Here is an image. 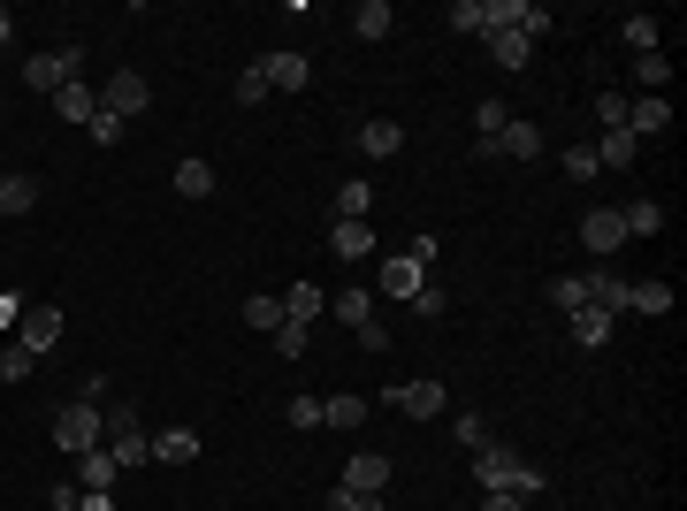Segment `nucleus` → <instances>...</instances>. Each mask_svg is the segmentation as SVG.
I'll return each mask as SVG.
<instances>
[{"mask_svg": "<svg viewBox=\"0 0 687 511\" xmlns=\"http://www.w3.org/2000/svg\"><path fill=\"white\" fill-rule=\"evenodd\" d=\"M474 481H482V489H513V497H527V504L550 489V481H542V466H527V458H519V451H505V443L474 451Z\"/></svg>", "mask_w": 687, "mask_h": 511, "instance_id": "f257e3e1", "label": "nucleus"}, {"mask_svg": "<svg viewBox=\"0 0 687 511\" xmlns=\"http://www.w3.org/2000/svg\"><path fill=\"white\" fill-rule=\"evenodd\" d=\"M54 443H61L69 458L100 451V443H108V412H100V405H85V397H69V405L54 412Z\"/></svg>", "mask_w": 687, "mask_h": 511, "instance_id": "f03ea898", "label": "nucleus"}, {"mask_svg": "<svg viewBox=\"0 0 687 511\" xmlns=\"http://www.w3.org/2000/svg\"><path fill=\"white\" fill-rule=\"evenodd\" d=\"M420 283H428V268H420L413 252H374V291H382V298H405V306H413Z\"/></svg>", "mask_w": 687, "mask_h": 511, "instance_id": "7ed1b4c3", "label": "nucleus"}, {"mask_svg": "<svg viewBox=\"0 0 687 511\" xmlns=\"http://www.w3.org/2000/svg\"><path fill=\"white\" fill-rule=\"evenodd\" d=\"M100 107H108L115 123H131V115H146V107H154V84H146L138 69H115V77L100 84Z\"/></svg>", "mask_w": 687, "mask_h": 511, "instance_id": "20e7f679", "label": "nucleus"}, {"mask_svg": "<svg viewBox=\"0 0 687 511\" xmlns=\"http://www.w3.org/2000/svg\"><path fill=\"white\" fill-rule=\"evenodd\" d=\"M260 77H268V92H306L314 84V61L299 46H275V54H260Z\"/></svg>", "mask_w": 687, "mask_h": 511, "instance_id": "39448f33", "label": "nucleus"}, {"mask_svg": "<svg viewBox=\"0 0 687 511\" xmlns=\"http://www.w3.org/2000/svg\"><path fill=\"white\" fill-rule=\"evenodd\" d=\"M581 245H588L596 260H611V252L627 245V222H619V206H588V214H581Z\"/></svg>", "mask_w": 687, "mask_h": 511, "instance_id": "423d86ee", "label": "nucleus"}, {"mask_svg": "<svg viewBox=\"0 0 687 511\" xmlns=\"http://www.w3.org/2000/svg\"><path fill=\"white\" fill-rule=\"evenodd\" d=\"M390 405H397L405 420H436V412H451V389H443V382H397Z\"/></svg>", "mask_w": 687, "mask_h": 511, "instance_id": "0eeeda50", "label": "nucleus"}, {"mask_svg": "<svg viewBox=\"0 0 687 511\" xmlns=\"http://www.w3.org/2000/svg\"><path fill=\"white\" fill-rule=\"evenodd\" d=\"M344 489H351V497H382V489H390V451H351Z\"/></svg>", "mask_w": 687, "mask_h": 511, "instance_id": "6e6552de", "label": "nucleus"}, {"mask_svg": "<svg viewBox=\"0 0 687 511\" xmlns=\"http://www.w3.org/2000/svg\"><path fill=\"white\" fill-rule=\"evenodd\" d=\"M15 343H23L31 359H38V351H54V343H61V314H54V306H23V321H15Z\"/></svg>", "mask_w": 687, "mask_h": 511, "instance_id": "1a4fd4ad", "label": "nucleus"}, {"mask_svg": "<svg viewBox=\"0 0 687 511\" xmlns=\"http://www.w3.org/2000/svg\"><path fill=\"white\" fill-rule=\"evenodd\" d=\"M581 291H588V306H604L611 321L627 314V275H611V268H588V275H581Z\"/></svg>", "mask_w": 687, "mask_h": 511, "instance_id": "9d476101", "label": "nucleus"}, {"mask_svg": "<svg viewBox=\"0 0 687 511\" xmlns=\"http://www.w3.org/2000/svg\"><path fill=\"white\" fill-rule=\"evenodd\" d=\"M565 329H573V343H581V351H604V343H611V329H619V321H611L604 306H581V314H565Z\"/></svg>", "mask_w": 687, "mask_h": 511, "instance_id": "9b49d317", "label": "nucleus"}, {"mask_svg": "<svg viewBox=\"0 0 687 511\" xmlns=\"http://www.w3.org/2000/svg\"><path fill=\"white\" fill-rule=\"evenodd\" d=\"M489 154H505V161H534V154H542V130H534L527 115H513V123L497 130V146H489Z\"/></svg>", "mask_w": 687, "mask_h": 511, "instance_id": "f8f14e48", "label": "nucleus"}, {"mask_svg": "<svg viewBox=\"0 0 687 511\" xmlns=\"http://www.w3.org/2000/svg\"><path fill=\"white\" fill-rule=\"evenodd\" d=\"M588 154H596V169H634V161H642V138H634V130H604Z\"/></svg>", "mask_w": 687, "mask_h": 511, "instance_id": "ddd939ff", "label": "nucleus"}, {"mask_svg": "<svg viewBox=\"0 0 687 511\" xmlns=\"http://www.w3.org/2000/svg\"><path fill=\"white\" fill-rule=\"evenodd\" d=\"M329 252L337 260H374V222H337L329 229Z\"/></svg>", "mask_w": 687, "mask_h": 511, "instance_id": "4468645a", "label": "nucleus"}, {"mask_svg": "<svg viewBox=\"0 0 687 511\" xmlns=\"http://www.w3.org/2000/svg\"><path fill=\"white\" fill-rule=\"evenodd\" d=\"M359 154H367V161H390V154H405V130H397L390 115H374V123L359 130Z\"/></svg>", "mask_w": 687, "mask_h": 511, "instance_id": "2eb2a0df", "label": "nucleus"}, {"mask_svg": "<svg viewBox=\"0 0 687 511\" xmlns=\"http://www.w3.org/2000/svg\"><path fill=\"white\" fill-rule=\"evenodd\" d=\"M322 314H329V298H322L314 283H291V291H283V321H299V329H314Z\"/></svg>", "mask_w": 687, "mask_h": 511, "instance_id": "dca6fc26", "label": "nucleus"}, {"mask_svg": "<svg viewBox=\"0 0 687 511\" xmlns=\"http://www.w3.org/2000/svg\"><path fill=\"white\" fill-rule=\"evenodd\" d=\"M374 206H382V198H374L367 175H351V183L337 191V222H374Z\"/></svg>", "mask_w": 687, "mask_h": 511, "instance_id": "f3484780", "label": "nucleus"}, {"mask_svg": "<svg viewBox=\"0 0 687 511\" xmlns=\"http://www.w3.org/2000/svg\"><path fill=\"white\" fill-rule=\"evenodd\" d=\"M489 61H497V69H527V61H534V38H527V31H489Z\"/></svg>", "mask_w": 687, "mask_h": 511, "instance_id": "a211bd4d", "label": "nucleus"}, {"mask_svg": "<svg viewBox=\"0 0 687 511\" xmlns=\"http://www.w3.org/2000/svg\"><path fill=\"white\" fill-rule=\"evenodd\" d=\"M351 31H359V38H390V31H397V8H390V0H359V8H351Z\"/></svg>", "mask_w": 687, "mask_h": 511, "instance_id": "6ab92c4d", "label": "nucleus"}, {"mask_svg": "<svg viewBox=\"0 0 687 511\" xmlns=\"http://www.w3.org/2000/svg\"><path fill=\"white\" fill-rule=\"evenodd\" d=\"M54 107H61V123H85V130H92L100 92H92V84H61V92H54Z\"/></svg>", "mask_w": 687, "mask_h": 511, "instance_id": "aec40b11", "label": "nucleus"}, {"mask_svg": "<svg viewBox=\"0 0 687 511\" xmlns=\"http://www.w3.org/2000/svg\"><path fill=\"white\" fill-rule=\"evenodd\" d=\"M627 314H673V283H657V275L627 283Z\"/></svg>", "mask_w": 687, "mask_h": 511, "instance_id": "412c9836", "label": "nucleus"}, {"mask_svg": "<svg viewBox=\"0 0 687 511\" xmlns=\"http://www.w3.org/2000/svg\"><path fill=\"white\" fill-rule=\"evenodd\" d=\"M115 474H123V466H115V458H108V443H100V451H85V458H77V474H69V481H77V489H115Z\"/></svg>", "mask_w": 687, "mask_h": 511, "instance_id": "4be33fe9", "label": "nucleus"}, {"mask_svg": "<svg viewBox=\"0 0 687 511\" xmlns=\"http://www.w3.org/2000/svg\"><path fill=\"white\" fill-rule=\"evenodd\" d=\"M329 314H337L344 329H367V321H382V314H374V298H367L359 283H351V291H337V298H329Z\"/></svg>", "mask_w": 687, "mask_h": 511, "instance_id": "5701e85b", "label": "nucleus"}, {"mask_svg": "<svg viewBox=\"0 0 687 511\" xmlns=\"http://www.w3.org/2000/svg\"><path fill=\"white\" fill-rule=\"evenodd\" d=\"M176 191H183V198H214V161L183 154V161H176Z\"/></svg>", "mask_w": 687, "mask_h": 511, "instance_id": "b1692460", "label": "nucleus"}, {"mask_svg": "<svg viewBox=\"0 0 687 511\" xmlns=\"http://www.w3.org/2000/svg\"><path fill=\"white\" fill-rule=\"evenodd\" d=\"M154 458H161V466H191V458H199V435H191V428H161V435H154Z\"/></svg>", "mask_w": 687, "mask_h": 511, "instance_id": "393cba45", "label": "nucleus"}, {"mask_svg": "<svg viewBox=\"0 0 687 511\" xmlns=\"http://www.w3.org/2000/svg\"><path fill=\"white\" fill-rule=\"evenodd\" d=\"M619 222H627V237H657V229H665V206H657V198H627Z\"/></svg>", "mask_w": 687, "mask_h": 511, "instance_id": "a878e982", "label": "nucleus"}, {"mask_svg": "<svg viewBox=\"0 0 687 511\" xmlns=\"http://www.w3.org/2000/svg\"><path fill=\"white\" fill-rule=\"evenodd\" d=\"M322 428H367V397H322Z\"/></svg>", "mask_w": 687, "mask_h": 511, "instance_id": "bb28decb", "label": "nucleus"}, {"mask_svg": "<svg viewBox=\"0 0 687 511\" xmlns=\"http://www.w3.org/2000/svg\"><path fill=\"white\" fill-rule=\"evenodd\" d=\"M634 84H642V92H665V84H673V54H665V46H657V54H634Z\"/></svg>", "mask_w": 687, "mask_h": 511, "instance_id": "cd10ccee", "label": "nucleus"}, {"mask_svg": "<svg viewBox=\"0 0 687 511\" xmlns=\"http://www.w3.org/2000/svg\"><path fill=\"white\" fill-rule=\"evenodd\" d=\"M38 206V175H0V214H31Z\"/></svg>", "mask_w": 687, "mask_h": 511, "instance_id": "c85d7f7f", "label": "nucleus"}, {"mask_svg": "<svg viewBox=\"0 0 687 511\" xmlns=\"http://www.w3.org/2000/svg\"><path fill=\"white\" fill-rule=\"evenodd\" d=\"M245 329H268V337H275V329H283V298H275V291L245 298Z\"/></svg>", "mask_w": 687, "mask_h": 511, "instance_id": "c756f323", "label": "nucleus"}, {"mask_svg": "<svg viewBox=\"0 0 687 511\" xmlns=\"http://www.w3.org/2000/svg\"><path fill=\"white\" fill-rule=\"evenodd\" d=\"M657 31H665L657 15H627V23H619V38H627L634 54H657Z\"/></svg>", "mask_w": 687, "mask_h": 511, "instance_id": "7c9ffc66", "label": "nucleus"}, {"mask_svg": "<svg viewBox=\"0 0 687 511\" xmlns=\"http://www.w3.org/2000/svg\"><path fill=\"white\" fill-rule=\"evenodd\" d=\"M443 23H451V31H466V38H482V0H451V8H443Z\"/></svg>", "mask_w": 687, "mask_h": 511, "instance_id": "2f4dec72", "label": "nucleus"}, {"mask_svg": "<svg viewBox=\"0 0 687 511\" xmlns=\"http://www.w3.org/2000/svg\"><path fill=\"white\" fill-rule=\"evenodd\" d=\"M505 123H513V115H505V100H482V107H474V130H482V146H497V130H505Z\"/></svg>", "mask_w": 687, "mask_h": 511, "instance_id": "473e14b6", "label": "nucleus"}, {"mask_svg": "<svg viewBox=\"0 0 687 511\" xmlns=\"http://www.w3.org/2000/svg\"><path fill=\"white\" fill-rule=\"evenodd\" d=\"M550 306H558V314H581V306H588L581 275H558V283H550Z\"/></svg>", "mask_w": 687, "mask_h": 511, "instance_id": "72a5a7b5", "label": "nucleus"}, {"mask_svg": "<svg viewBox=\"0 0 687 511\" xmlns=\"http://www.w3.org/2000/svg\"><path fill=\"white\" fill-rule=\"evenodd\" d=\"M31 366H38V359H31L23 343H0V382H31Z\"/></svg>", "mask_w": 687, "mask_h": 511, "instance_id": "f704fd0d", "label": "nucleus"}, {"mask_svg": "<svg viewBox=\"0 0 687 511\" xmlns=\"http://www.w3.org/2000/svg\"><path fill=\"white\" fill-rule=\"evenodd\" d=\"M229 92H237V107H260V100H268V77H260V61H252V69H245Z\"/></svg>", "mask_w": 687, "mask_h": 511, "instance_id": "c9c22d12", "label": "nucleus"}, {"mask_svg": "<svg viewBox=\"0 0 687 511\" xmlns=\"http://www.w3.org/2000/svg\"><path fill=\"white\" fill-rule=\"evenodd\" d=\"M596 123L604 130H627V92H596Z\"/></svg>", "mask_w": 687, "mask_h": 511, "instance_id": "e433bc0d", "label": "nucleus"}, {"mask_svg": "<svg viewBox=\"0 0 687 511\" xmlns=\"http://www.w3.org/2000/svg\"><path fill=\"white\" fill-rule=\"evenodd\" d=\"M451 435H459L466 451H482V443H489V428H482V412H451Z\"/></svg>", "mask_w": 687, "mask_h": 511, "instance_id": "4c0bfd02", "label": "nucleus"}, {"mask_svg": "<svg viewBox=\"0 0 687 511\" xmlns=\"http://www.w3.org/2000/svg\"><path fill=\"white\" fill-rule=\"evenodd\" d=\"M558 169L573 175V183H588V175H596V154H588V146H565V154H558Z\"/></svg>", "mask_w": 687, "mask_h": 511, "instance_id": "58836bf2", "label": "nucleus"}, {"mask_svg": "<svg viewBox=\"0 0 687 511\" xmlns=\"http://www.w3.org/2000/svg\"><path fill=\"white\" fill-rule=\"evenodd\" d=\"M275 359H306V329H299V321L275 329Z\"/></svg>", "mask_w": 687, "mask_h": 511, "instance_id": "ea45409f", "label": "nucleus"}, {"mask_svg": "<svg viewBox=\"0 0 687 511\" xmlns=\"http://www.w3.org/2000/svg\"><path fill=\"white\" fill-rule=\"evenodd\" d=\"M443 306H451V298H443L436 283H420V298H413V314H420V321H443Z\"/></svg>", "mask_w": 687, "mask_h": 511, "instance_id": "a19ab883", "label": "nucleus"}, {"mask_svg": "<svg viewBox=\"0 0 687 511\" xmlns=\"http://www.w3.org/2000/svg\"><path fill=\"white\" fill-rule=\"evenodd\" d=\"M291 428L314 435V428H322V397H291Z\"/></svg>", "mask_w": 687, "mask_h": 511, "instance_id": "79ce46f5", "label": "nucleus"}, {"mask_svg": "<svg viewBox=\"0 0 687 511\" xmlns=\"http://www.w3.org/2000/svg\"><path fill=\"white\" fill-rule=\"evenodd\" d=\"M92 146H123V123H115V115H108V107H100V115H92Z\"/></svg>", "mask_w": 687, "mask_h": 511, "instance_id": "37998d69", "label": "nucleus"}, {"mask_svg": "<svg viewBox=\"0 0 687 511\" xmlns=\"http://www.w3.org/2000/svg\"><path fill=\"white\" fill-rule=\"evenodd\" d=\"M329 511H390V504H382V497H351V489H337V497H329Z\"/></svg>", "mask_w": 687, "mask_h": 511, "instance_id": "c03bdc74", "label": "nucleus"}, {"mask_svg": "<svg viewBox=\"0 0 687 511\" xmlns=\"http://www.w3.org/2000/svg\"><path fill=\"white\" fill-rule=\"evenodd\" d=\"M482 511H527V497H513V489H482Z\"/></svg>", "mask_w": 687, "mask_h": 511, "instance_id": "a18cd8bd", "label": "nucleus"}, {"mask_svg": "<svg viewBox=\"0 0 687 511\" xmlns=\"http://www.w3.org/2000/svg\"><path fill=\"white\" fill-rule=\"evenodd\" d=\"M351 337H359V351H390V329H382V321H367V329H351Z\"/></svg>", "mask_w": 687, "mask_h": 511, "instance_id": "49530a36", "label": "nucleus"}, {"mask_svg": "<svg viewBox=\"0 0 687 511\" xmlns=\"http://www.w3.org/2000/svg\"><path fill=\"white\" fill-rule=\"evenodd\" d=\"M15 321H23V298H15V291H0V329H15Z\"/></svg>", "mask_w": 687, "mask_h": 511, "instance_id": "de8ad7c7", "label": "nucleus"}, {"mask_svg": "<svg viewBox=\"0 0 687 511\" xmlns=\"http://www.w3.org/2000/svg\"><path fill=\"white\" fill-rule=\"evenodd\" d=\"M8 38H15V15H8V8H0V46H8Z\"/></svg>", "mask_w": 687, "mask_h": 511, "instance_id": "09e8293b", "label": "nucleus"}, {"mask_svg": "<svg viewBox=\"0 0 687 511\" xmlns=\"http://www.w3.org/2000/svg\"><path fill=\"white\" fill-rule=\"evenodd\" d=\"M0 115H8V100H0Z\"/></svg>", "mask_w": 687, "mask_h": 511, "instance_id": "8fccbe9b", "label": "nucleus"}]
</instances>
